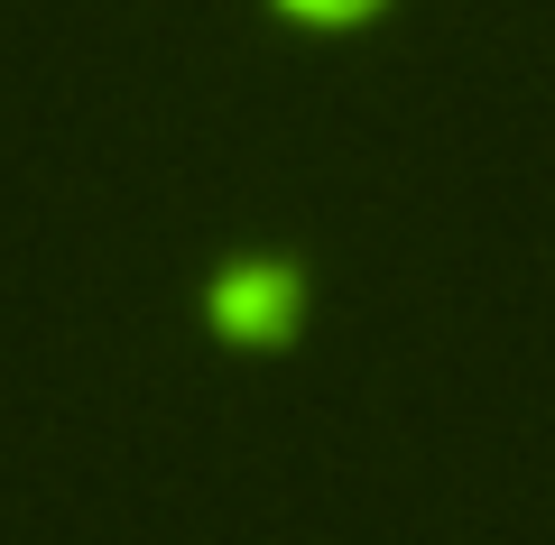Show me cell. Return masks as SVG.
I'll return each mask as SVG.
<instances>
[{
    "mask_svg": "<svg viewBox=\"0 0 555 545\" xmlns=\"http://www.w3.org/2000/svg\"><path fill=\"white\" fill-rule=\"evenodd\" d=\"M195 314H204V333H214L222 351L269 361V351H287L306 333V314H315V269H306L297 250H232V259H214Z\"/></svg>",
    "mask_w": 555,
    "mask_h": 545,
    "instance_id": "6da1fadb",
    "label": "cell"
},
{
    "mask_svg": "<svg viewBox=\"0 0 555 545\" xmlns=\"http://www.w3.org/2000/svg\"><path fill=\"white\" fill-rule=\"evenodd\" d=\"M278 28H306V38H361L398 10V0H259Z\"/></svg>",
    "mask_w": 555,
    "mask_h": 545,
    "instance_id": "7a4b0ae2",
    "label": "cell"
}]
</instances>
